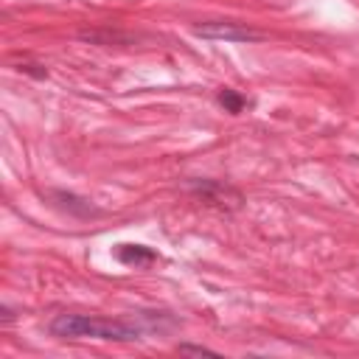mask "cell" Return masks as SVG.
Returning a JSON list of instances; mask_svg holds the SVG:
<instances>
[{
  "label": "cell",
  "mask_w": 359,
  "mask_h": 359,
  "mask_svg": "<svg viewBox=\"0 0 359 359\" xmlns=\"http://www.w3.org/2000/svg\"><path fill=\"white\" fill-rule=\"evenodd\" d=\"M118 261L129 264V266H146V264L157 261V252L143 247V244H121L118 247Z\"/></svg>",
  "instance_id": "cell-4"
},
{
  "label": "cell",
  "mask_w": 359,
  "mask_h": 359,
  "mask_svg": "<svg viewBox=\"0 0 359 359\" xmlns=\"http://www.w3.org/2000/svg\"><path fill=\"white\" fill-rule=\"evenodd\" d=\"M180 353H191V356H216V351H210V348H205V345H188V342L180 345Z\"/></svg>",
  "instance_id": "cell-6"
},
{
  "label": "cell",
  "mask_w": 359,
  "mask_h": 359,
  "mask_svg": "<svg viewBox=\"0 0 359 359\" xmlns=\"http://www.w3.org/2000/svg\"><path fill=\"white\" fill-rule=\"evenodd\" d=\"M194 34L202 39H224V42H261L264 39L261 31L244 22H236V20H205L194 25Z\"/></svg>",
  "instance_id": "cell-2"
},
{
  "label": "cell",
  "mask_w": 359,
  "mask_h": 359,
  "mask_svg": "<svg viewBox=\"0 0 359 359\" xmlns=\"http://www.w3.org/2000/svg\"><path fill=\"white\" fill-rule=\"evenodd\" d=\"M219 104H222L227 112H233V115H238V112L244 109V98H241L238 93H233V90H222V93H219Z\"/></svg>",
  "instance_id": "cell-5"
},
{
  "label": "cell",
  "mask_w": 359,
  "mask_h": 359,
  "mask_svg": "<svg viewBox=\"0 0 359 359\" xmlns=\"http://www.w3.org/2000/svg\"><path fill=\"white\" fill-rule=\"evenodd\" d=\"M50 334L62 339H112V342H132L137 339V328L107 320V317H87V314H59L50 323Z\"/></svg>",
  "instance_id": "cell-1"
},
{
  "label": "cell",
  "mask_w": 359,
  "mask_h": 359,
  "mask_svg": "<svg viewBox=\"0 0 359 359\" xmlns=\"http://www.w3.org/2000/svg\"><path fill=\"white\" fill-rule=\"evenodd\" d=\"M191 191H194L202 202L216 205V208H230V210H236V208L241 205V194H238V191H233V188H227V185H222V182H213V180L191 182Z\"/></svg>",
  "instance_id": "cell-3"
}]
</instances>
